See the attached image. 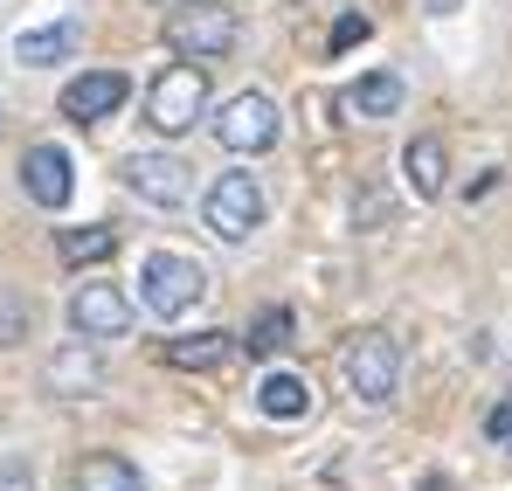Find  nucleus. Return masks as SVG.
I'll list each match as a JSON object with an SVG mask.
<instances>
[{
  "label": "nucleus",
  "mask_w": 512,
  "mask_h": 491,
  "mask_svg": "<svg viewBox=\"0 0 512 491\" xmlns=\"http://www.w3.org/2000/svg\"><path fill=\"white\" fill-rule=\"evenodd\" d=\"M340 374H346V388H353L360 409H388L395 388H402V346L388 332H353L340 346Z\"/></svg>",
  "instance_id": "1"
},
{
  "label": "nucleus",
  "mask_w": 512,
  "mask_h": 491,
  "mask_svg": "<svg viewBox=\"0 0 512 491\" xmlns=\"http://www.w3.org/2000/svg\"><path fill=\"white\" fill-rule=\"evenodd\" d=\"M236 35H243V21H236L229 0H180V7L167 14V49H173V56H187V63H215V56H229Z\"/></svg>",
  "instance_id": "2"
},
{
  "label": "nucleus",
  "mask_w": 512,
  "mask_h": 491,
  "mask_svg": "<svg viewBox=\"0 0 512 491\" xmlns=\"http://www.w3.org/2000/svg\"><path fill=\"white\" fill-rule=\"evenodd\" d=\"M208 298V270L194 263V256H180V249H153L146 256V270H139V305L153 312V319H180V312H194Z\"/></svg>",
  "instance_id": "3"
},
{
  "label": "nucleus",
  "mask_w": 512,
  "mask_h": 491,
  "mask_svg": "<svg viewBox=\"0 0 512 491\" xmlns=\"http://www.w3.org/2000/svg\"><path fill=\"white\" fill-rule=\"evenodd\" d=\"M208 118V77L194 70V63H173L153 77L146 90V125L160 132V139H180V132H194Z\"/></svg>",
  "instance_id": "4"
},
{
  "label": "nucleus",
  "mask_w": 512,
  "mask_h": 491,
  "mask_svg": "<svg viewBox=\"0 0 512 491\" xmlns=\"http://www.w3.org/2000/svg\"><path fill=\"white\" fill-rule=\"evenodd\" d=\"M201 222H208L215 243H250L256 229H263V187H256L250 173H222L201 194Z\"/></svg>",
  "instance_id": "5"
},
{
  "label": "nucleus",
  "mask_w": 512,
  "mask_h": 491,
  "mask_svg": "<svg viewBox=\"0 0 512 491\" xmlns=\"http://www.w3.org/2000/svg\"><path fill=\"white\" fill-rule=\"evenodd\" d=\"M277 132H284V111H277V97H263V90H236L229 104H222V118H215V146L222 153H270L277 146Z\"/></svg>",
  "instance_id": "6"
},
{
  "label": "nucleus",
  "mask_w": 512,
  "mask_h": 491,
  "mask_svg": "<svg viewBox=\"0 0 512 491\" xmlns=\"http://www.w3.org/2000/svg\"><path fill=\"white\" fill-rule=\"evenodd\" d=\"M118 180L146 208H180L187 201V160H173V153H125L118 160Z\"/></svg>",
  "instance_id": "7"
},
{
  "label": "nucleus",
  "mask_w": 512,
  "mask_h": 491,
  "mask_svg": "<svg viewBox=\"0 0 512 491\" xmlns=\"http://www.w3.org/2000/svg\"><path fill=\"white\" fill-rule=\"evenodd\" d=\"M125 97H132V77L125 70H84V77L63 83V118L70 125H104V118L125 111Z\"/></svg>",
  "instance_id": "8"
},
{
  "label": "nucleus",
  "mask_w": 512,
  "mask_h": 491,
  "mask_svg": "<svg viewBox=\"0 0 512 491\" xmlns=\"http://www.w3.org/2000/svg\"><path fill=\"white\" fill-rule=\"evenodd\" d=\"M21 194H28L35 208H70V194H77V166H70V153H63L56 139H42V146L21 153Z\"/></svg>",
  "instance_id": "9"
},
{
  "label": "nucleus",
  "mask_w": 512,
  "mask_h": 491,
  "mask_svg": "<svg viewBox=\"0 0 512 491\" xmlns=\"http://www.w3.org/2000/svg\"><path fill=\"white\" fill-rule=\"evenodd\" d=\"M70 326L84 332L90 346L97 339H125L132 332V298L104 277V284H77V298H70Z\"/></svg>",
  "instance_id": "10"
},
{
  "label": "nucleus",
  "mask_w": 512,
  "mask_h": 491,
  "mask_svg": "<svg viewBox=\"0 0 512 491\" xmlns=\"http://www.w3.org/2000/svg\"><path fill=\"white\" fill-rule=\"evenodd\" d=\"M236 353H243V332H180V339L160 346V360L180 367V374H222Z\"/></svg>",
  "instance_id": "11"
},
{
  "label": "nucleus",
  "mask_w": 512,
  "mask_h": 491,
  "mask_svg": "<svg viewBox=\"0 0 512 491\" xmlns=\"http://www.w3.org/2000/svg\"><path fill=\"white\" fill-rule=\"evenodd\" d=\"M42 381H49V395H63V402H90V395H104V360L90 353V339L84 346H63Z\"/></svg>",
  "instance_id": "12"
},
{
  "label": "nucleus",
  "mask_w": 512,
  "mask_h": 491,
  "mask_svg": "<svg viewBox=\"0 0 512 491\" xmlns=\"http://www.w3.org/2000/svg\"><path fill=\"white\" fill-rule=\"evenodd\" d=\"M77 42H84V28H77V21H49V28L14 35V63H21V70H49V63H70V56H77Z\"/></svg>",
  "instance_id": "13"
},
{
  "label": "nucleus",
  "mask_w": 512,
  "mask_h": 491,
  "mask_svg": "<svg viewBox=\"0 0 512 491\" xmlns=\"http://www.w3.org/2000/svg\"><path fill=\"white\" fill-rule=\"evenodd\" d=\"M256 409L270 415V422H298V415H312V381L291 374V367H270L256 381Z\"/></svg>",
  "instance_id": "14"
},
{
  "label": "nucleus",
  "mask_w": 512,
  "mask_h": 491,
  "mask_svg": "<svg viewBox=\"0 0 512 491\" xmlns=\"http://www.w3.org/2000/svg\"><path fill=\"white\" fill-rule=\"evenodd\" d=\"M402 97H409V83L395 77V70H367V77L346 90V111H353V118H395Z\"/></svg>",
  "instance_id": "15"
},
{
  "label": "nucleus",
  "mask_w": 512,
  "mask_h": 491,
  "mask_svg": "<svg viewBox=\"0 0 512 491\" xmlns=\"http://www.w3.org/2000/svg\"><path fill=\"white\" fill-rule=\"evenodd\" d=\"M291 332H298V312H291V305H263L250 319V332H243V353H250V360H277V353L291 346Z\"/></svg>",
  "instance_id": "16"
},
{
  "label": "nucleus",
  "mask_w": 512,
  "mask_h": 491,
  "mask_svg": "<svg viewBox=\"0 0 512 491\" xmlns=\"http://www.w3.org/2000/svg\"><path fill=\"white\" fill-rule=\"evenodd\" d=\"M402 173H409V187H416V194H423V201H436V194H443V173H450V166H443V139H409V153H402Z\"/></svg>",
  "instance_id": "17"
},
{
  "label": "nucleus",
  "mask_w": 512,
  "mask_h": 491,
  "mask_svg": "<svg viewBox=\"0 0 512 491\" xmlns=\"http://www.w3.org/2000/svg\"><path fill=\"white\" fill-rule=\"evenodd\" d=\"M77 491H146V478H139V464H125V457H84L77 464Z\"/></svg>",
  "instance_id": "18"
},
{
  "label": "nucleus",
  "mask_w": 512,
  "mask_h": 491,
  "mask_svg": "<svg viewBox=\"0 0 512 491\" xmlns=\"http://www.w3.org/2000/svg\"><path fill=\"white\" fill-rule=\"evenodd\" d=\"M111 256H118V229H70V236H63V263H70V270L111 263Z\"/></svg>",
  "instance_id": "19"
},
{
  "label": "nucleus",
  "mask_w": 512,
  "mask_h": 491,
  "mask_svg": "<svg viewBox=\"0 0 512 491\" xmlns=\"http://www.w3.org/2000/svg\"><path fill=\"white\" fill-rule=\"evenodd\" d=\"M35 332V312H28V298L21 291H0V346H21Z\"/></svg>",
  "instance_id": "20"
},
{
  "label": "nucleus",
  "mask_w": 512,
  "mask_h": 491,
  "mask_svg": "<svg viewBox=\"0 0 512 491\" xmlns=\"http://www.w3.org/2000/svg\"><path fill=\"white\" fill-rule=\"evenodd\" d=\"M381 215H395V194L360 187V201H353V229H381Z\"/></svg>",
  "instance_id": "21"
},
{
  "label": "nucleus",
  "mask_w": 512,
  "mask_h": 491,
  "mask_svg": "<svg viewBox=\"0 0 512 491\" xmlns=\"http://www.w3.org/2000/svg\"><path fill=\"white\" fill-rule=\"evenodd\" d=\"M360 42H367V21H360V14H340V21H333V56L360 49Z\"/></svg>",
  "instance_id": "22"
},
{
  "label": "nucleus",
  "mask_w": 512,
  "mask_h": 491,
  "mask_svg": "<svg viewBox=\"0 0 512 491\" xmlns=\"http://www.w3.org/2000/svg\"><path fill=\"white\" fill-rule=\"evenodd\" d=\"M485 436H492L499 450H512V402H499V409L485 415Z\"/></svg>",
  "instance_id": "23"
},
{
  "label": "nucleus",
  "mask_w": 512,
  "mask_h": 491,
  "mask_svg": "<svg viewBox=\"0 0 512 491\" xmlns=\"http://www.w3.org/2000/svg\"><path fill=\"white\" fill-rule=\"evenodd\" d=\"M35 485V471H28V464H21V457H14V464H7V471H0V491H28Z\"/></svg>",
  "instance_id": "24"
},
{
  "label": "nucleus",
  "mask_w": 512,
  "mask_h": 491,
  "mask_svg": "<svg viewBox=\"0 0 512 491\" xmlns=\"http://www.w3.org/2000/svg\"><path fill=\"white\" fill-rule=\"evenodd\" d=\"M423 14H457V0H423Z\"/></svg>",
  "instance_id": "25"
},
{
  "label": "nucleus",
  "mask_w": 512,
  "mask_h": 491,
  "mask_svg": "<svg viewBox=\"0 0 512 491\" xmlns=\"http://www.w3.org/2000/svg\"><path fill=\"white\" fill-rule=\"evenodd\" d=\"M0 132H7V111H0Z\"/></svg>",
  "instance_id": "26"
},
{
  "label": "nucleus",
  "mask_w": 512,
  "mask_h": 491,
  "mask_svg": "<svg viewBox=\"0 0 512 491\" xmlns=\"http://www.w3.org/2000/svg\"><path fill=\"white\" fill-rule=\"evenodd\" d=\"M70 491H77V485H70Z\"/></svg>",
  "instance_id": "27"
}]
</instances>
